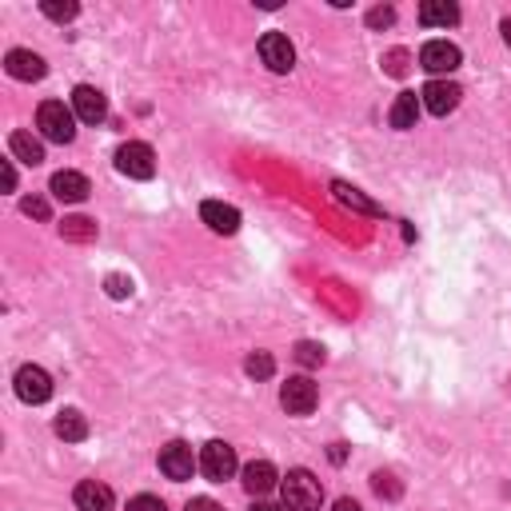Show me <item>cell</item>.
Instances as JSON below:
<instances>
[{
  "mask_svg": "<svg viewBox=\"0 0 511 511\" xmlns=\"http://www.w3.org/2000/svg\"><path fill=\"white\" fill-rule=\"evenodd\" d=\"M279 491H284L287 511H319V503H324V487H319V479L311 476L308 468L287 471L284 483H279Z\"/></svg>",
  "mask_w": 511,
  "mask_h": 511,
  "instance_id": "1",
  "label": "cell"
},
{
  "mask_svg": "<svg viewBox=\"0 0 511 511\" xmlns=\"http://www.w3.org/2000/svg\"><path fill=\"white\" fill-rule=\"evenodd\" d=\"M36 128L44 140L52 144H72V136H76V112L64 108L60 100H44L36 108Z\"/></svg>",
  "mask_w": 511,
  "mask_h": 511,
  "instance_id": "2",
  "label": "cell"
},
{
  "mask_svg": "<svg viewBox=\"0 0 511 511\" xmlns=\"http://www.w3.org/2000/svg\"><path fill=\"white\" fill-rule=\"evenodd\" d=\"M116 168L128 176V180H152L156 176V156L144 140H128L116 148Z\"/></svg>",
  "mask_w": 511,
  "mask_h": 511,
  "instance_id": "3",
  "label": "cell"
},
{
  "mask_svg": "<svg viewBox=\"0 0 511 511\" xmlns=\"http://www.w3.org/2000/svg\"><path fill=\"white\" fill-rule=\"evenodd\" d=\"M200 471H204L212 483H224V479L236 476V447L224 444V439H212V444H204V452H200Z\"/></svg>",
  "mask_w": 511,
  "mask_h": 511,
  "instance_id": "4",
  "label": "cell"
},
{
  "mask_svg": "<svg viewBox=\"0 0 511 511\" xmlns=\"http://www.w3.org/2000/svg\"><path fill=\"white\" fill-rule=\"evenodd\" d=\"M279 404H284L287 415H311L319 404V391L308 375H292V380L279 388Z\"/></svg>",
  "mask_w": 511,
  "mask_h": 511,
  "instance_id": "5",
  "label": "cell"
},
{
  "mask_svg": "<svg viewBox=\"0 0 511 511\" xmlns=\"http://www.w3.org/2000/svg\"><path fill=\"white\" fill-rule=\"evenodd\" d=\"M16 396H20L24 404H44V399L52 396V375L36 364H24L20 372H16Z\"/></svg>",
  "mask_w": 511,
  "mask_h": 511,
  "instance_id": "6",
  "label": "cell"
},
{
  "mask_svg": "<svg viewBox=\"0 0 511 511\" xmlns=\"http://www.w3.org/2000/svg\"><path fill=\"white\" fill-rule=\"evenodd\" d=\"M260 60L271 72H292L295 68V48L284 32H263L260 36Z\"/></svg>",
  "mask_w": 511,
  "mask_h": 511,
  "instance_id": "7",
  "label": "cell"
},
{
  "mask_svg": "<svg viewBox=\"0 0 511 511\" xmlns=\"http://www.w3.org/2000/svg\"><path fill=\"white\" fill-rule=\"evenodd\" d=\"M160 471H164L168 479H192V471H196V455H192V447L184 444V439H172L168 447H160Z\"/></svg>",
  "mask_w": 511,
  "mask_h": 511,
  "instance_id": "8",
  "label": "cell"
},
{
  "mask_svg": "<svg viewBox=\"0 0 511 511\" xmlns=\"http://www.w3.org/2000/svg\"><path fill=\"white\" fill-rule=\"evenodd\" d=\"M420 96H423V108H428L431 116H447V112H455L463 88L455 84V80H428Z\"/></svg>",
  "mask_w": 511,
  "mask_h": 511,
  "instance_id": "9",
  "label": "cell"
},
{
  "mask_svg": "<svg viewBox=\"0 0 511 511\" xmlns=\"http://www.w3.org/2000/svg\"><path fill=\"white\" fill-rule=\"evenodd\" d=\"M420 64L428 72H436V76H447V72L460 68V48L447 44V40H428L420 48Z\"/></svg>",
  "mask_w": 511,
  "mask_h": 511,
  "instance_id": "10",
  "label": "cell"
},
{
  "mask_svg": "<svg viewBox=\"0 0 511 511\" xmlns=\"http://www.w3.org/2000/svg\"><path fill=\"white\" fill-rule=\"evenodd\" d=\"M72 112H76V120H84V124H100V120L108 116V100H104L100 88L76 84V92H72Z\"/></svg>",
  "mask_w": 511,
  "mask_h": 511,
  "instance_id": "11",
  "label": "cell"
},
{
  "mask_svg": "<svg viewBox=\"0 0 511 511\" xmlns=\"http://www.w3.org/2000/svg\"><path fill=\"white\" fill-rule=\"evenodd\" d=\"M4 68H8V76H12V80L32 84V80H44L48 64H44V56L28 52V48H12V52L4 56Z\"/></svg>",
  "mask_w": 511,
  "mask_h": 511,
  "instance_id": "12",
  "label": "cell"
},
{
  "mask_svg": "<svg viewBox=\"0 0 511 511\" xmlns=\"http://www.w3.org/2000/svg\"><path fill=\"white\" fill-rule=\"evenodd\" d=\"M200 216H204V224L212 232H220V236H232V232L240 228V212L232 204H224V200H204Z\"/></svg>",
  "mask_w": 511,
  "mask_h": 511,
  "instance_id": "13",
  "label": "cell"
},
{
  "mask_svg": "<svg viewBox=\"0 0 511 511\" xmlns=\"http://www.w3.org/2000/svg\"><path fill=\"white\" fill-rule=\"evenodd\" d=\"M72 499H76L80 511H112V487L100 483V479H84V483H76Z\"/></svg>",
  "mask_w": 511,
  "mask_h": 511,
  "instance_id": "14",
  "label": "cell"
},
{
  "mask_svg": "<svg viewBox=\"0 0 511 511\" xmlns=\"http://www.w3.org/2000/svg\"><path fill=\"white\" fill-rule=\"evenodd\" d=\"M88 192H92V184H88L80 172H56L52 176V196L64 200V204H80V200H88Z\"/></svg>",
  "mask_w": 511,
  "mask_h": 511,
  "instance_id": "15",
  "label": "cell"
},
{
  "mask_svg": "<svg viewBox=\"0 0 511 511\" xmlns=\"http://www.w3.org/2000/svg\"><path fill=\"white\" fill-rule=\"evenodd\" d=\"M460 20V8L447 4V0H423L420 4V24L423 28H452Z\"/></svg>",
  "mask_w": 511,
  "mask_h": 511,
  "instance_id": "16",
  "label": "cell"
},
{
  "mask_svg": "<svg viewBox=\"0 0 511 511\" xmlns=\"http://www.w3.org/2000/svg\"><path fill=\"white\" fill-rule=\"evenodd\" d=\"M276 483H279V476H276V468H271L268 460H252L244 468V487L252 495H268Z\"/></svg>",
  "mask_w": 511,
  "mask_h": 511,
  "instance_id": "17",
  "label": "cell"
},
{
  "mask_svg": "<svg viewBox=\"0 0 511 511\" xmlns=\"http://www.w3.org/2000/svg\"><path fill=\"white\" fill-rule=\"evenodd\" d=\"M391 128H399V132H407V128H415V120H420V96L415 92H399L396 104H391L388 112Z\"/></svg>",
  "mask_w": 511,
  "mask_h": 511,
  "instance_id": "18",
  "label": "cell"
},
{
  "mask_svg": "<svg viewBox=\"0 0 511 511\" xmlns=\"http://www.w3.org/2000/svg\"><path fill=\"white\" fill-rule=\"evenodd\" d=\"M52 431L64 439V444H80V439H88V420L76 412V407H68V412H60V415H56Z\"/></svg>",
  "mask_w": 511,
  "mask_h": 511,
  "instance_id": "19",
  "label": "cell"
},
{
  "mask_svg": "<svg viewBox=\"0 0 511 511\" xmlns=\"http://www.w3.org/2000/svg\"><path fill=\"white\" fill-rule=\"evenodd\" d=\"M8 148H12V156L24 160V164H40V160H44V144L32 132H12L8 136Z\"/></svg>",
  "mask_w": 511,
  "mask_h": 511,
  "instance_id": "20",
  "label": "cell"
},
{
  "mask_svg": "<svg viewBox=\"0 0 511 511\" xmlns=\"http://www.w3.org/2000/svg\"><path fill=\"white\" fill-rule=\"evenodd\" d=\"M60 236L68 240V244H92V240H96V220H88V216H64Z\"/></svg>",
  "mask_w": 511,
  "mask_h": 511,
  "instance_id": "21",
  "label": "cell"
},
{
  "mask_svg": "<svg viewBox=\"0 0 511 511\" xmlns=\"http://www.w3.org/2000/svg\"><path fill=\"white\" fill-rule=\"evenodd\" d=\"M332 192H335V200H340L343 208H356V212H364V216H380V204H372L367 196H359V188H351V184L335 180Z\"/></svg>",
  "mask_w": 511,
  "mask_h": 511,
  "instance_id": "22",
  "label": "cell"
},
{
  "mask_svg": "<svg viewBox=\"0 0 511 511\" xmlns=\"http://www.w3.org/2000/svg\"><path fill=\"white\" fill-rule=\"evenodd\" d=\"M244 372L252 375V380H271V372H276V359H271L268 351H252V356L244 359Z\"/></svg>",
  "mask_w": 511,
  "mask_h": 511,
  "instance_id": "23",
  "label": "cell"
},
{
  "mask_svg": "<svg viewBox=\"0 0 511 511\" xmlns=\"http://www.w3.org/2000/svg\"><path fill=\"white\" fill-rule=\"evenodd\" d=\"M40 12H44L48 20L64 24V20H72V16L80 12V4H76V0H44V4H40Z\"/></svg>",
  "mask_w": 511,
  "mask_h": 511,
  "instance_id": "24",
  "label": "cell"
},
{
  "mask_svg": "<svg viewBox=\"0 0 511 511\" xmlns=\"http://www.w3.org/2000/svg\"><path fill=\"white\" fill-rule=\"evenodd\" d=\"M295 359H300L303 367H319L324 364V348L311 343V340H303V343H295Z\"/></svg>",
  "mask_w": 511,
  "mask_h": 511,
  "instance_id": "25",
  "label": "cell"
},
{
  "mask_svg": "<svg viewBox=\"0 0 511 511\" xmlns=\"http://www.w3.org/2000/svg\"><path fill=\"white\" fill-rule=\"evenodd\" d=\"M391 24H396V8L391 4H375L367 12V28H391Z\"/></svg>",
  "mask_w": 511,
  "mask_h": 511,
  "instance_id": "26",
  "label": "cell"
},
{
  "mask_svg": "<svg viewBox=\"0 0 511 511\" xmlns=\"http://www.w3.org/2000/svg\"><path fill=\"white\" fill-rule=\"evenodd\" d=\"M383 64H388V76H404V72H407V52H404V48H391V52L383 56Z\"/></svg>",
  "mask_w": 511,
  "mask_h": 511,
  "instance_id": "27",
  "label": "cell"
},
{
  "mask_svg": "<svg viewBox=\"0 0 511 511\" xmlns=\"http://www.w3.org/2000/svg\"><path fill=\"white\" fill-rule=\"evenodd\" d=\"M20 208H24V216H32V220H48V212H52L44 196H28Z\"/></svg>",
  "mask_w": 511,
  "mask_h": 511,
  "instance_id": "28",
  "label": "cell"
},
{
  "mask_svg": "<svg viewBox=\"0 0 511 511\" xmlns=\"http://www.w3.org/2000/svg\"><path fill=\"white\" fill-rule=\"evenodd\" d=\"M104 287H108L112 300H124V295H132V279H128V276H108V279H104Z\"/></svg>",
  "mask_w": 511,
  "mask_h": 511,
  "instance_id": "29",
  "label": "cell"
},
{
  "mask_svg": "<svg viewBox=\"0 0 511 511\" xmlns=\"http://www.w3.org/2000/svg\"><path fill=\"white\" fill-rule=\"evenodd\" d=\"M372 487H375V495H388V499H396V495H399V483H391V476H383V471H375V476H372Z\"/></svg>",
  "mask_w": 511,
  "mask_h": 511,
  "instance_id": "30",
  "label": "cell"
},
{
  "mask_svg": "<svg viewBox=\"0 0 511 511\" xmlns=\"http://www.w3.org/2000/svg\"><path fill=\"white\" fill-rule=\"evenodd\" d=\"M128 511H168V507L156 499V495H136V499L128 503Z\"/></svg>",
  "mask_w": 511,
  "mask_h": 511,
  "instance_id": "31",
  "label": "cell"
},
{
  "mask_svg": "<svg viewBox=\"0 0 511 511\" xmlns=\"http://www.w3.org/2000/svg\"><path fill=\"white\" fill-rule=\"evenodd\" d=\"M184 511H224V507H220L216 499H208V495H200V499H192Z\"/></svg>",
  "mask_w": 511,
  "mask_h": 511,
  "instance_id": "32",
  "label": "cell"
},
{
  "mask_svg": "<svg viewBox=\"0 0 511 511\" xmlns=\"http://www.w3.org/2000/svg\"><path fill=\"white\" fill-rule=\"evenodd\" d=\"M4 188H8V192L16 188V168H12V160H4Z\"/></svg>",
  "mask_w": 511,
  "mask_h": 511,
  "instance_id": "33",
  "label": "cell"
},
{
  "mask_svg": "<svg viewBox=\"0 0 511 511\" xmlns=\"http://www.w3.org/2000/svg\"><path fill=\"white\" fill-rule=\"evenodd\" d=\"M332 511H364V507H359L356 499H335V507H332Z\"/></svg>",
  "mask_w": 511,
  "mask_h": 511,
  "instance_id": "34",
  "label": "cell"
},
{
  "mask_svg": "<svg viewBox=\"0 0 511 511\" xmlns=\"http://www.w3.org/2000/svg\"><path fill=\"white\" fill-rule=\"evenodd\" d=\"M252 511H287V507H276V503H252Z\"/></svg>",
  "mask_w": 511,
  "mask_h": 511,
  "instance_id": "35",
  "label": "cell"
},
{
  "mask_svg": "<svg viewBox=\"0 0 511 511\" xmlns=\"http://www.w3.org/2000/svg\"><path fill=\"white\" fill-rule=\"evenodd\" d=\"M327 455H332L335 463H343V444H332V452H327Z\"/></svg>",
  "mask_w": 511,
  "mask_h": 511,
  "instance_id": "36",
  "label": "cell"
},
{
  "mask_svg": "<svg viewBox=\"0 0 511 511\" xmlns=\"http://www.w3.org/2000/svg\"><path fill=\"white\" fill-rule=\"evenodd\" d=\"M503 44L511 48V16H507V20H503Z\"/></svg>",
  "mask_w": 511,
  "mask_h": 511,
  "instance_id": "37",
  "label": "cell"
}]
</instances>
